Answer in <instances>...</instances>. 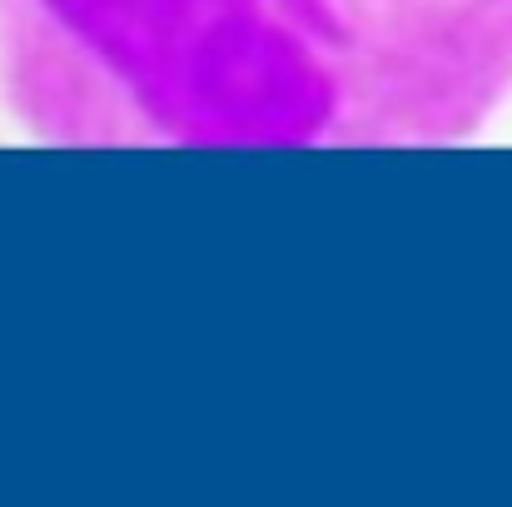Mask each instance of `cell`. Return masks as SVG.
<instances>
[{
	"label": "cell",
	"mask_w": 512,
	"mask_h": 507,
	"mask_svg": "<svg viewBox=\"0 0 512 507\" xmlns=\"http://www.w3.org/2000/svg\"><path fill=\"white\" fill-rule=\"evenodd\" d=\"M508 95L512 0H0V100L45 145H458Z\"/></svg>",
	"instance_id": "6da1fadb"
}]
</instances>
